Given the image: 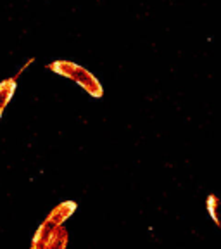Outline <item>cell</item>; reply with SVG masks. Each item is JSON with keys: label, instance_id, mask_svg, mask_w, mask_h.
I'll list each match as a JSON object with an SVG mask.
<instances>
[{"label": "cell", "instance_id": "1", "mask_svg": "<svg viewBox=\"0 0 221 249\" xmlns=\"http://www.w3.org/2000/svg\"><path fill=\"white\" fill-rule=\"evenodd\" d=\"M47 70L59 74V76H62V78H68V80H71L73 83H76L78 87H82L90 97H93V99L104 97V87H102L101 80H99L92 71L80 66L76 62L66 61V59H59V61L49 62V64H47Z\"/></svg>", "mask_w": 221, "mask_h": 249}, {"label": "cell", "instance_id": "2", "mask_svg": "<svg viewBox=\"0 0 221 249\" xmlns=\"http://www.w3.org/2000/svg\"><path fill=\"white\" fill-rule=\"evenodd\" d=\"M69 244V232L66 225H57L54 229H36L33 241H31V249H66Z\"/></svg>", "mask_w": 221, "mask_h": 249}, {"label": "cell", "instance_id": "3", "mask_svg": "<svg viewBox=\"0 0 221 249\" xmlns=\"http://www.w3.org/2000/svg\"><path fill=\"white\" fill-rule=\"evenodd\" d=\"M78 210V204L74 201H62L59 202L57 206L52 208L51 213L47 214L45 220L40 223V229H54L57 225H62V223H66Z\"/></svg>", "mask_w": 221, "mask_h": 249}, {"label": "cell", "instance_id": "4", "mask_svg": "<svg viewBox=\"0 0 221 249\" xmlns=\"http://www.w3.org/2000/svg\"><path fill=\"white\" fill-rule=\"evenodd\" d=\"M16 89H17V80L14 76L12 78H5L0 82V120L4 116L5 107L11 104L12 97H14Z\"/></svg>", "mask_w": 221, "mask_h": 249}, {"label": "cell", "instance_id": "5", "mask_svg": "<svg viewBox=\"0 0 221 249\" xmlns=\"http://www.w3.org/2000/svg\"><path fill=\"white\" fill-rule=\"evenodd\" d=\"M218 204H220V199H218V196L211 194L209 197H207L206 201V206H207V213H209V216L213 218V222L216 227H220V218H218Z\"/></svg>", "mask_w": 221, "mask_h": 249}]
</instances>
